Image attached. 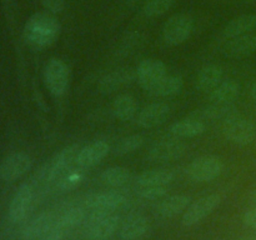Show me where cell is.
Returning <instances> with one entry per match:
<instances>
[{"mask_svg": "<svg viewBox=\"0 0 256 240\" xmlns=\"http://www.w3.org/2000/svg\"><path fill=\"white\" fill-rule=\"evenodd\" d=\"M60 22L52 12H40L32 15L24 26L25 42L32 48H46L60 35Z\"/></svg>", "mask_w": 256, "mask_h": 240, "instance_id": "1", "label": "cell"}, {"mask_svg": "<svg viewBox=\"0 0 256 240\" xmlns=\"http://www.w3.org/2000/svg\"><path fill=\"white\" fill-rule=\"evenodd\" d=\"M82 148L79 144H72L69 146L64 148L60 152H58L50 162H48L42 169L40 170L38 176L42 182H52L54 180L60 179L66 172H69V168L72 166V162H75L78 156V152Z\"/></svg>", "mask_w": 256, "mask_h": 240, "instance_id": "2", "label": "cell"}, {"mask_svg": "<svg viewBox=\"0 0 256 240\" xmlns=\"http://www.w3.org/2000/svg\"><path fill=\"white\" fill-rule=\"evenodd\" d=\"M222 134L229 142L238 145L250 144L256 138V125L252 120L238 114L225 118L222 124Z\"/></svg>", "mask_w": 256, "mask_h": 240, "instance_id": "3", "label": "cell"}, {"mask_svg": "<svg viewBox=\"0 0 256 240\" xmlns=\"http://www.w3.org/2000/svg\"><path fill=\"white\" fill-rule=\"evenodd\" d=\"M120 224V218L114 212H92L85 225L88 240H109Z\"/></svg>", "mask_w": 256, "mask_h": 240, "instance_id": "4", "label": "cell"}, {"mask_svg": "<svg viewBox=\"0 0 256 240\" xmlns=\"http://www.w3.org/2000/svg\"><path fill=\"white\" fill-rule=\"evenodd\" d=\"M194 30V20L188 14H175L169 18L162 28V39L168 45L182 44Z\"/></svg>", "mask_w": 256, "mask_h": 240, "instance_id": "5", "label": "cell"}, {"mask_svg": "<svg viewBox=\"0 0 256 240\" xmlns=\"http://www.w3.org/2000/svg\"><path fill=\"white\" fill-rule=\"evenodd\" d=\"M224 170V162L215 155H206L195 159L186 168V174L192 182H206L216 179Z\"/></svg>", "mask_w": 256, "mask_h": 240, "instance_id": "6", "label": "cell"}, {"mask_svg": "<svg viewBox=\"0 0 256 240\" xmlns=\"http://www.w3.org/2000/svg\"><path fill=\"white\" fill-rule=\"evenodd\" d=\"M44 82L54 96H62L69 85V68L62 60L52 58L44 68Z\"/></svg>", "mask_w": 256, "mask_h": 240, "instance_id": "7", "label": "cell"}, {"mask_svg": "<svg viewBox=\"0 0 256 240\" xmlns=\"http://www.w3.org/2000/svg\"><path fill=\"white\" fill-rule=\"evenodd\" d=\"M222 202V196L219 194H210L200 198L188 206L182 218V224L184 226H194L198 222L209 216Z\"/></svg>", "mask_w": 256, "mask_h": 240, "instance_id": "8", "label": "cell"}, {"mask_svg": "<svg viewBox=\"0 0 256 240\" xmlns=\"http://www.w3.org/2000/svg\"><path fill=\"white\" fill-rule=\"evenodd\" d=\"M35 200V190L32 184H22L18 188L16 192L12 196L9 205V215L10 222H20L28 216V214L32 210Z\"/></svg>", "mask_w": 256, "mask_h": 240, "instance_id": "9", "label": "cell"}, {"mask_svg": "<svg viewBox=\"0 0 256 240\" xmlns=\"http://www.w3.org/2000/svg\"><path fill=\"white\" fill-rule=\"evenodd\" d=\"M32 165V160L26 152H12L0 162V179L8 182H15L26 174Z\"/></svg>", "mask_w": 256, "mask_h": 240, "instance_id": "10", "label": "cell"}, {"mask_svg": "<svg viewBox=\"0 0 256 240\" xmlns=\"http://www.w3.org/2000/svg\"><path fill=\"white\" fill-rule=\"evenodd\" d=\"M128 200L118 192H104L92 194L85 199L84 205L92 212H114L126 205Z\"/></svg>", "mask_w": 256, "mask_h": 240, "instance_id": "11", "label": "cell"}, {"mask_svg": "<svg viewBox=\"0 0 256 240\" xmlns=\"http://www.w3.org/2000/svg\"><path fill=\"white\" fill-rule=\"evenodd\" d=\"M164 76H166V66L160 60L145 59L138 65L136 80L140 86L148 92Z\"/></svg>", "mask_w": 256, "mask_h": 240, "instance_id": "12", "label": "cell"}, {"mask_svg": "<svg viewBox=\"0 0 256 240\" xmlns=\"http://www.w3.org/2000/svg\"><path fill=\"white\" fill-rule=\"evenodd\" d=\"M186 145L180 140H162L150 148L148 158L156 162H174L184 155Z\"/></svg>", "mask_w": 256, "mask_h": 240, "instance_id": "13", "label": "cell"}, {"mask_svg": "<svg viewBox=\"0 0 256 240\" xmlns=\"http://www.w3.org/2000/svg\"><path fill=\"white\" fill-rule=\"evenodd\" d=\"M56 215L52 212H44L32 218L22 230V240H38L55 226Z\"/></svg>", "mask_w": 256, "mask_h": 240, "instance_id": "14", "label": "cell"}, {"mask_svg": "<svg viewBox=\"0 0 256 240\" xmlns=\"http://www.w3.org/2000/svg\"><path fill=\"white\" fill-rule=\"evenodd\" d=\"M109 152V145L105 142H94L82 148L78 152L75 162L80 169H89L99 164Z\"/></svg>", "mask_w": 256, "mask_h": 240, "instance_id": "15", "label": "cell"}, {"mask_svg": "<svg viewBox=\"0 0 256 240\" xmlns=\"http://www.w3.org/2000/svg\"><path fill=\"white\" fill-rule=\"evenodd\" d=\"M148 230V218L142 214H132L120 225L119 235L122 240H140L146 235Z\"/></svg>", "mask_w": 256, "mask_h": 240, "instance_id": "16", "label": "cell"}, {"mask_svg": "<svg viewBox=\"0 0 256 240\" xmlns=\"http://www.w3.org/2000/svg\"><path fill=\"white\" fill-rule=\"evenodd\" d=\"M256 52V35L245 34L228 39L222 46V52L229 58H242Z\"/></svg>", "mask_w": 256, "mask_h": 240, "instance_id": "17", "label": "cell"}, {"mask_svg": "<svg viewBox=\"0 0 256 240\" xmlns=\"http://www.w3.org/2000/svg\"><path fill=\"white\" fill-rule=\"evenodd\" d=\"M170 112L169 105L165 102H154L140 112L139 116H138V124L139 126L149 129V128L158 126V125L162 124L165 119L168 118Z\"/></svg>", "mask_w": 256, "mask_h": 240, "instance_id": "18", "label": "cell"}, {"mask_svg": "<svg viewBox=\"0 0 256 240\" xmlns=\"http://www.w3.org/2000/svg\"><path fill=\"white\" fill-rule=\"evenodd\" d=\"M190 205V196L188 195H172L162 199L155 206V214L160 218H172L182 214Z\"/></svg>", "mask_w": 256, "mask_h": 240, "instance_id": "19", "label": "cell"}, {"mask_svg": "<svg viewBox=\"0 0 256 240\" xmlns=\"http://www.w3.org/2000/svg\"><path fill=\"white\" fill-rule=\"evenodd\" d=\"M135 78H136V72H134L130 69L115 70V72H109L108 75H105V76L100 80L99 89L100 92H104V94H109V92H115V90L130 84Z\"/></svg>", "mask_w": 256, "mask_h": 240, "instance_id": "20", "label": "cell"}, {"mask_svg": "<svg viewBox=\"0 0 256 240\" xmlns=\"http://www.w3.org/2000/svg\"><path fill=\"white\" fill-rule=\"evenodd\" d=\"M256 29V15L245 14L234 18L232 22L226 24L222 30V36L225 39H232V38L242 36V35L249 34Z\"/></svg>", "mask_w": 256, "mask_h": 240, "instance_id": "21", "label": "cell"}, {"mask_svg": "<svg viewBox=\"0 0 256 240\" xmlns=\"http://www.w3.org/2000/svg\"><path fill=\"white\" fill-rule=\"evenodd\" d=\"M222 80V69L219 65L210 64L202 68L196 78V88L202 92H212Z\"/></svg>", "mask_w": 256, "mask_h": 240, "instance_id": "22", "label": "cell"}, {"mask_svg": "<svg viewBox=\"0 0 256 240\" xmlns=\"http://www.w3.org/2000/svg\"><path fill=\"white\" fill-rule=\"evenodd\" d=\"M240 92V85L235 80L222 82L209 95L212 104H232Z\"/></svg>", "mask_w": 256, "mask_h": 240, "instance_id": "23", "label": "cell"}, {"mask_svg": "<svg viewBox=\"0 0 256 240\" xmlns=\"http://www.w3.org/2000/svg\"><path fill=\"white\" fill-rule=\"evenodd\" d=\"M174 180V174L170 170L154 169L142 172L136 179L138 188L168 186Z\"/></svg>", "mask_w": 256, "mask_h": 240, "instance_id": "24", "label": "cell"}, {"mask_svg": "<svg viewBox=\"0 0 256 240\" xmlns=\"http://www.w3.org/2000/svg\"><path fill=\"white\" fill-rule=\"evenodd\" d=\"M184 86V80L179 75H169L164 76L158 84H155L152 89L149 90L150 94L160 98L174 96L179 94Z\"/></svg>", "mask_w": 256, "mask_h": 240, "instance_id": "25", "label": "cell"}, {"mask_svg": "<svg viewBox=\"0 0 256 240\" xmlns=\"http://www.w3.org/2000/svg\"><path fill=\"white\" fill-rule=\"evenodd\" d=\"M205 129H206V126H205L204 122L189 118V119L180 120V122L172 124L169 130L176 138H194L202 134Z\"/></svg>", "mask_w": 256, "mask_h": 240, "instance_id": "26", "label": "cell"}, {"mask_svg": "<svg viewBox=\"0 0 256 240\" xmlns=\"http://www.w3.org/2000/svg\"><path fill=\"white\" fill-rule=\"evenodd\" d=\"M112 112L115 118L122 122L132 119L136 112V102L132 95L122 94L112 102Z\"/></svg>", "mask_w": 256, "mask_h": 240, "instance_id": "27", "label": "cell"}, {"mask_svg": "<svg viewBox=\"0 0 256 240\" xmlns=\"http://www.w3.org/2000/svg\"><path fill=\"white\" fill-rule=\"evenodd\" d=\"M85 219V210L80 206H72L62 212L59 216H56L55 226L59 228L62 232L74 229L78 225L82 224Z\"/></svg>", "mask_w": 256, "mask_h": 240, "instance_id": "28", "label": "cell"}, {"mask_svg": "<svg viewBox=\"0 0 256 240\" xmlns=\"http://www.w3.org/2000/svg\"><path fill=\"white\" fill-rule=\"evenodd\" d=\"M234 106H232V104H212L210 106L205 108V109L196 110V112H192L190 115V118L192 119H196L202 122L204 119H220V118H228L229 115L234 114L232 112Z\"/></svg>", "mask_w": 256, "mask_h": 240, "instance_id": "29", "label": "cell"}, {"mask_svg": "<svg viewBox=\"0 0 256 240\" xmlns=\"http://www.w3.org/2000/svg\"><path fill=\"white\" fill-rule=\"evenodd\" d=\"M102 182L109 186H122L132 179V172L129 169L122 166H112L102 172Z\"/></svg>", "mask_w": 256, "mask_h": 240, "instance_id": "30", "label": "cell"}, {"mask_svg": "<svg viewBox=\"0 0 256 240\" xmlns=\"http://www.w3.org/2000/svg\"><path fill=\"white\" fill-rule=\"evenodd\" d=\"M144 136L140 134H134L129 135V136H125L115 145L114 148V154L115 155H126L130 152H136L138 149L142 146L144 144Z\"/></svg>", "mask_w": 256, "mask_h": 240, "instance_id": "31", "label": "cell"}, {"mask_svg": "<svg viewBox=\"0 0 256 240\" xmlns=\"http://www.w3.org/2000/svg\"><path fill=\"white\" fill-rule=\"evenodd\" d=\"M175 0H146L144 14L146 18H158L165 14L172 6Z\"/></svg>", "mask_w": 256, "mask_h": 240, "instance_id": "32", "label": "cell"}, {"mask_svg": "<svg viewBox=\"0 0 256 240\" xmlns=\"http://www.w3.org/2000/svg\"><path fill=\"white\" fill-rule=\"evenodd\" d=\"M85 174L82 170H74V172H66L59 180H58L56 188L62 192L72 189L78 186L84 180Z\"/></svg>", "mask_w": 256, "mask_h": 240, "instance_id": "33", "label": "cell"}, {"mask_svg": "<svg viewBox=\"0 0 256 240\" xmlns=\"http://www.w3.org/2000/svg\"><path fill=\"white\" fill-rule=\"evenodd\" d=\"M168 192V186H148L138 188V194L142 198L148 200L162 199Z\"/></svg>", "mask_w": 256, "mask_h": 240, "instance_id": "34", "label": "cell"}, {"mask_svg": "<svg viewBox=\"0 0 256 240\" xmlns=\"http://www.w3.org/2000/svg\"><path fill=\"white\" fill-rule=\"evenodd\" d=\"M45 9L52 14H59L64 10L65 0H42Z\"/></svg>", "mask_w": 256, "mask_h": 240, "instance_id": "35", "label": "cell"}, {"mask_svg": "<svg viewBox=\"0 0 256 240\" xmlns=\"http://www.w3.org/2000/svg\"><path fill=\"white\" fill-rule=\"evenodd\" d=\"M242 222L250 229H256V208L248 210L242 216Z\"/></svg>", "mask_w": 256, "mask_h": 240, "instance_id": "36", "label": "cell"}, {"mask_svg": "<svg viewBox=\"0 0 256 240\" xmlns=\"http://www.w3.org/2000/svg\"><path fill=\"white\" fill-rule=\"evenodd\" d=\"M65 232L62 230H60L59 228L54 226L52 230L46 232L45 235H42V238H39L38 240H62V236H64Z\"/></svg>", "mask_w": 256, "mask_h": 240, "instance_id": "37", "label": "cell"}, {"mask_svg": "<svg viewBox=\"0 0 256 240\" xmlns=\"http://www.w3.org/2000/svg\"><path fill=\"white\" fill-rule=\"evenodd\" d=\"M250 95H252V102H256V80L254 82V84H252V92H250Z\"/></svg>", "mask_w": 256, "mask_h": 240, "instance_id": "38", "label": "cell"}, {"mask_svg": "<svg viewBox=\"0 0 256 240\" xmlns=\"http://www.w3.org/2000/svg\"><path fill=\"white\" fill-rule=\"evenodd\" d=\"M236 240H256V235H249V236L240 238V239H236Z\"/></svg>", "mask_w": 256, "mask_h": 240, "instance_id": "39", "label": "cell"}, {"mask_svg": "<svg viewBox=\"0 0 256 240\" xmlns=\"http://www.w3.org/2000/svg\"><path fill=\"white\" fill-rule=\"evenodd\" d=\"M244 2H256V0H244Z\"/></svg>", "mask_w": 256, "mask_h": 240, "instance_id": "40", "label": "cell"}, {"mask_svg": "<svg viewBox=\"0 0 256 240\" xmlns=\"http://www.w3.org/2000/svg\"><path fill=\"white\" fill-rule=\"evenodd\" d=\"M255 198H256V192H255Z\"/></svg>", "mask_w": 256, "mask_h": 240, "instance_id": "41", "label": "cell"}]
</instances>
